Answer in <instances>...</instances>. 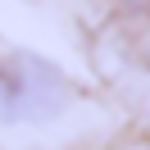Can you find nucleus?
<instances>
[{
	"label": "nucleus",
	"instance_id": "obj_1",
	"mask_svg": "<svg viewBox=\"0 0 150 150\" xmlns=\"http://www.w3.org/2000/svg\"><path fill=\"white\" fill-rule=\"evenodd\" d=\"M68 100V82L55 64L37 55H18L0 68V118H50Z\"/></svg>",
	"mask_w": 150,
	"mask_h": 150
}]
</instances>
